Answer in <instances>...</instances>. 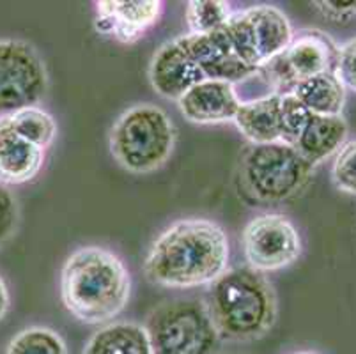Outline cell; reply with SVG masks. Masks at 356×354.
<instances>
[{"mask_svg": "<svg viewBox=\"0 0 356 354\" xmlns=\"http://www.w3.org/2000/svg\"><path fill=\"white\" fill-rule=\"evenodd\" d=\"M229 238L208 218L177 220L149 246L144 275L151 284L168 289L209 285L229 268Z\"/></svg>", "mask_w": 356, "mask_h": 354, "instance_id": "cell-1", "label": "cell"}, {"mask_svg": "<svg viewBox=\"0 0 356 354\" xmlns=\"http://www.w3.org/2000/svg\"><path fill=\"white\" fill-rule=\"evenodd\" d=\"M131 277L124 262L103 246L74 250L60 271V298L83 324H108L126 308Z\"/></svg>", "mask_w": 356, "mask_h": 354, "instance_id": "cell-2", "label": "cell"}, {"mask_svg": "<svg viewBox=\"0 0 356 354\" xmlns=\"http://www.w3.org/2000/svg\"><path fill=\"white\" fill-rule=\"evenodd\" d=\"M206 305L222 342L259 340L277 323L273 285L252 268L227 269L209 284Z\"/></svg>", "mask_w": 356, "mask_h": 354, "instance_id": "cell-3", "label": "cell"}, {"mask_svg": "<svg viewBox=\"0 0 356 354\" xmlns=\"http://www.w3.org/2000/svg\"><path fill=\"white\" fill-rule=\"evenodd\" d=\"M177 131L165 110L138 103L119 115L110 129V152L124 170L149 174L163 167L176 147Z\"/></svg>", "mask_w": 356, "mask_h": 354, "instance_id": "cell-4", "label": "cell"}, {"mask_svg": "<svg viewBox=\"0 0 356 354\" xmlns=\"http://www.w3.org/2000/svg\"><path fill=\"white\" fill-rule=\"evenodd\" d=\"M314 167L286 142L250 145L239 161L243 191L262 204H280L302 193Z\"/></svg>", "mask_w": 356, "mask_h": 354, "instance_id": "cell-5", "label": "cell"}, {"mask_svg": "<svg viewBox=\"0 0 356 354\" xmlns=\"http://www.w3.org/2000/svg\"><path fill=\"white\" fill-rule=\"evenodd\" d=\"M153 354H218V331L206 301L177 298L158 305L144 324Z\"/></svg>", "mask_w": 356, "mask_h": 354, "instance_id": "cell-6", "label": "cell"}, {"mask_svg": "<svg viewBox=\"0 0 356 354\" xmlns=\"http://www.w3.org/2000/svg\"><path fill=\"white\" fill-rule=\"evenodd\" d=\"M223 31L239 61L254 71L282 54L294 35L287 15L275 6H252L232 13Z\"/></svg>", "mask_w": 356, "mask_h": 354, "instance_id": "cell-7", "label": "cell"}, {"mask_svg": "<svg viewBox=\"0 0 356 354\" xmlns=\"http://www.w3.org/2000/svg\"><path fill=\"white\" fill-rule=\"evenodd\" d=\"M339 47L328 34L309 29L293 35L289 47L257 71L275 94L293 92L303 80L323 73H337Z\"/></svg>", "mask_w": 356, "mask_h": 354, "instance_id": "cell-8", "label": "cell"}, {"mask_svg": "<svg viewBox=\"0 0 356 354\" xmlns=\"http://www.w3.org/2000/svg\"><path fill=\"white\" fill-rule=\"evenodd\" d=\"M48 92V71L40 51L22 39H0V117L40 105Z\"/></svg>", "mask_w": 356, "mask_h": 354, "instance_id": "cell-9", "label": "cell"}, {"mask_svg": "<svg viewBox=\"0 0 356 354\" xmlns=\"http://www.w3.org/2000/svg\"><path fill=\"white\" fill-rule=\"evenodd\" d=\"M243 252L248 268L270 273L294 264L302 255V238L287 216L266 213L255 216L243 230Z\"/></svg>", "mask_w": 356, "mask_h": 354, "instance_id": "cell-10", "label": "cell"}, {"mask_svg": "<svg viewBox=\"0 0 356 354\" xmlns=\"http://www.w3.org/2000/svg\"><path fill=\"white\" fill-rule=\"evenodd\" d=\"M161 13L163 2L160 0H99L95 29L105 38L134 45L158 24Z\"/></svg>", "mask_w": 356, "mask_h": 354, "instance_id": "cell-11", "label": "cell"}, {"mask_svg": "<svg viewBox=\"0 0 356 354\" xmlns=\"http://www.w3.org/2000/svg\"><path fill=\"white\" fill-rule=\"evenodd\" d=\"M149 80L161 97L177 102L193 86L206 80V77L193 58L184 35H181L158 48L149 64Z\"/></svg>", "mask_w": 356, "mask_h": 354, "instance_id": "cell-12", "label": "cell"}, {"mask_svg": "<svg viewBox=\"0 0 356 354\" xmlns=\"http://www.w3.org/2000/svg\"><path fill=\"white\" fill-rule=\"evenodd\" d=\"M181 115L193 124H223L234 121L241 99L236 86L223 80H202L177 99Z\"/></svg>", "mask_w": 356, "mask_h": 354, "instance_id": "cell-13", "label": "cell"}, {"mask_svg": "<svg viewBox=\"0 0 356 354\" xmlns=\"http://www.w3.org/2000/svg\"><path fill=\"white\" fill-rule=\"evenodd\" d=\"M184 41L208 80H223V82L236 83L255 77L257 73L239 61L223 27L211 34L184 35Z\"/></svg>", "mask_w": 356, "mask_h": 354, "instance_id": "cell-14", "label": "cell"}, {"mask_svg": "<svg viewBox=\"0 0 356 354\" xmlns=\"http://www.w3.org/2000/svg\"><path fill=\"white\" fill-rule=\"evenodd\" d=\"M44 165V151L13 129L9 115L0 117V184L18 186L32 181Z\"/></svg>", "mask_w": 356, "mask_h": 354, "instance_id": "cell-15", "label": "cell"}, {"mask_svg": "<svg viewBox=\"0 0 356 354\" xmlns=\"http://www.w3.org/2000/svg\"><path fill=\"white\" fill-rule=\"evenodd\" d=\"M280 97V94L273 92L250 102H241L232 122L252 145L282 142Z\"/></svg>", "mask_w": 356, "mask_h": 354, "instance_id": "cell-16", "label": "cell"}, {"mask_svg": "<svg viewBox=\"0 0 356 354\" xmlns=\"http://www.w3.org/2000/svg\"><path fill=\"white\" fill-rule=\"evenodd\" d=\"M348 122L342 115H312L294 147L312 167L337 154L348 138Z\"/></svg>", "mask_w": 356, "mask_h": 354, "instance_id": "cell-17", "label": "cell"}, {"mask_svg": "<svg viewBox=\"0 0 356 354\" xmlns=\"http://www.w3.org/2000/svg\"><path fill=\"white\" fill-rule=\"evenodd\" d=\"M83 354H153L144 326L137 323H108L86 344Z\"/></svg>", "mask_w": 356, "mask_h": 354, "instance_id": "cell-18", "label": "cell"}, {"mask_svg": "<svg viewBox=\"0 0 356 354\" xmlns=\"http://www.w3.org/2000/svg\"><path fill=\"white\" fill-rule=\"evenodd\" d=\"M293 94L312 115H342L346 87L337 73H323L303 80L294 87Z\"/></svg>", "mask_w": 356, "mask_h": 354, "instance_id": "cell-19", "label": "cell"}, {"mask_svg": "<svg viewBox=\"0 0 356 354\" xmlns=\"http://www.w3.org/2000/svg\"><path fill=\"white\" fill-rule=\"evenodd\" d=\"M9 121H11L16 135H20L29 144L43 149V151H47L54 144L57 131H59L54 115L41 108L40 105L16 110L15 113L9 115Z\"/></svg>", "mask_w": 356, "mask_h": 354, "instance_id": "cell-20", "label": "cell"}, {"mask_svg": "<svg viewBox=\"0 0 356 354\" xmlns=\"http://www.w3.org/2000/svg\"><path fill=\"white\" fill-rule=\"evenodd\" d=\"M231 16V4L223 0H192L184 11L190 34H211L220 31Z\"/></svg>", "mask_w": 356, "mask_h": 354, "instance_id": "cell-21", "label": "cell"}, {"mask_svg": "<svg viewBox=\"0 0 356 354\" xmlns=\"http://www.w3.org/2000/svg\"><path fill=\"white\" fill-rule=\"evenodd\" d=\"M6 354H67V347L55 330L34 326L16 333L8 344Z\"/></svg>", "mask_w": 356, "mask_h": 354, "instance_id": "cell-22", "label": "cell"}, {"mask_svg": "<svg viewBox=\"0 0 356 354\" xmlns=\"http://www.w3.org/2000/svg\"><path fill=\"white\" fill-rule=\"evenodd\" d=\"M280 128H282V142L294 145L300 135L310 121L312 113L302 105V102L293 92L280 94Z\"/></svg>", "mask_w": 356, "mask_h": 354, "instance_id": "cell-23", "label": "cell"}, {"mask_svg": "<svg viewBox=\"0 0 356 354\" xmlns=\"http://www.w3.org/2000/svg\"><path fill=\"white\" fill-rule=\"evenodd\" d=\"M332 181L337 190L356 195V138L339 149L332 167Z\"/></svg>", "mask_w": 356, "mask_h": 354, "instance_id": "cell-24", "label": "cell"}, {"mask_svg": "<svg viewBox=\"0 0 356 354\" xmlns=\"http://www.w3.org/2000/svg\"><path fill=\"white\" fill-rule=\"evenodd\" d=\"M20 220V209L16 197L8 186L0 184V248L15 236Z\"/></svg>", "mask_w": 356, "mask_h": 354, "instance_id": "cell-25", "label": "cell"}, {"mask_svg": "<svg viewBox=\"0 0 356 354\" xmlns=\"http://www.w3.org/2000/svg\"><path fill=\"white\" fill-rule=\"evenodd\" d=\"M337 77L341 78L346 89H351L356 92V38L339 48Z\"/></svg>", "mask_w": 356, "mask_h": 354, "instance_id": "cell-26", "label": "cell"}, {"mask_svg": "<svg viewBox=\"0 0 356 354\" xmlns=\"http://www.w3.org/2000/svg\"><path fill=\"white\" fill-rule=\"evenodd\" d=\"M312 6L323 18L330 19L333 24H348L349 19L356 16V0H351V2L319 0V2H314Z\"/></svg>", "mask_w": 356, "mask_h": 354, "instance_id": "cell-27", "label": "cell"}, {"mask_svg": "<svg viewBox=\"0 0 356 354\" xmlns=\"http://www.w3.org/2000/svg\"><path fill=\"white\" fill-rule=\"evenodd\" d=\"M9 305H11V300H9V291L8 287H6V282L0 278V321L4 319L6 314H8Z\"/></svg>", "mask_w": 356, "mask_h": 354, "instance_id": "cell-28", "label": "cell"}, {"mask_svg": "<svg viewBox=\"0 0 356 354\" xmlns=\"http://www.w3.org/2000/svg\"><path fill=\"white\" fill-rule=\"evenodd\" d=\"M218 354H252V353H239V351H229V353H218Z\"/></svg>", "mask_w": 356, "mask_h": 354, "instance_id": "cell-29", "label": "cell"}, {"mask_svg": "<svg viewBox=\"0 0 356 354\" xmlns=\"http://www.w3.org/2000/svg\"><path fill=\"white\" fill-rule=\"evenodd\" d=\"M294 354H317V353H312V351H300V353H294Z\"/></svg>", "mask_w": 356, "mask_h": 354, "instance_id": "cell-30", "label": "cell"}]
</instances>
